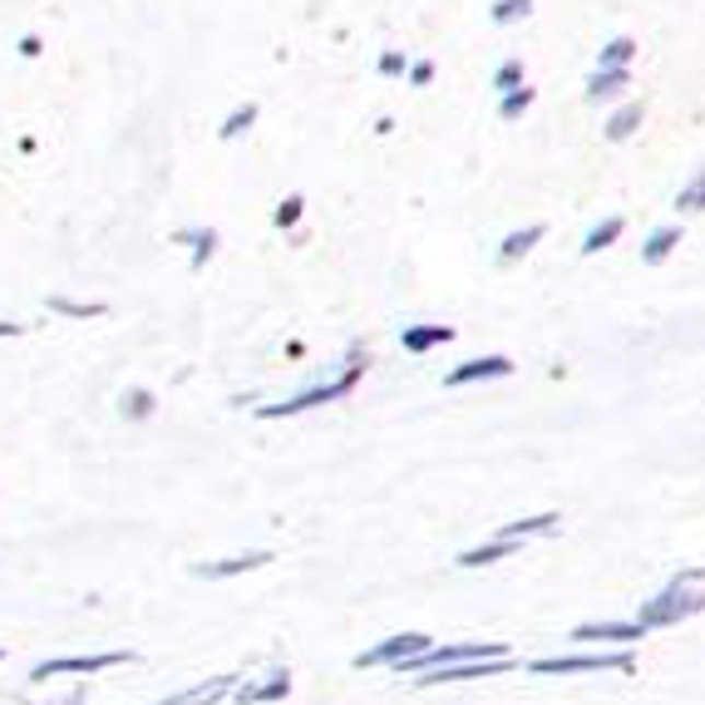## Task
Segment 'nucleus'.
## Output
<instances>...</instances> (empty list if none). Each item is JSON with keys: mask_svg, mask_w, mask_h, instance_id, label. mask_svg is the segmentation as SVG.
I'll return each instance as SVG.
<instances>
[{"mask_svg": "<svg viewBox=\"0 0 705 705\" xmlns=\"http://www.w3.org/2000/svg\"><path fill=\"white\" fill-rule=\"evenodd\" d=\"M543 238H547V228H543V222H528V228L508 232V238L498 242V262H504V267H513V262H523L528 252H533Z\"/></svg>", "mask_w": 705, "mask_h": 705, "instance_id": "14", "label": "nucleus"}, {"mask_svg": "<svg viewBox=\"0 0 705 705\" xmlns=\"http://www.w3.org/2000/svg\"><path fill=\"white\" fill-rule=\"evenodd\" d=\"M50 311H60V316H74V321H94L104 316V301H70V297H50Z\"/></svg>", "mask_w": 705, "mask_h": 705, "instance_id": "24", "label": "nucleus"}, {"mask_svg": "<svg viewBox=\"0 0 705 705\" xmlns=\"http://www.w3.org/2000/svg\"><path fill=\"white\" fill-rule=\"evenodd\" d=\"M626 90H632V70H592L587 74L582 100L587 104H612V100H622Z\"/></svg>", "mask_w": 705, "mask_h": 705, "instance_id": "12", "label": "nucleus"}, {"mask_svg": "<svg viewBox=\"0 0 705 705\" xmlns=\"http://www.w3.org/2000/svg\"><path fill=\"white\" fill-rule=\"evenodd\" d=\"M153 390H143V385H134V390H124V419H149L153 415Z\"/></svg>", "mask_w": 705, "mask_h": 705, "instance_id": "25", "label": "nucleus"}, {"mask_svg": "<svg viewBox=\"0 0 705 705\" xmlns=\"http://www.w3.org/2000/svg\"><path fill=\"white\" fill-rule=\"evenodd\" d=\"M0 656H5V651H0Z\"/></svg>", "mask_w": 705, "mask_h": 705, "instance_id": "33", "label": "nucleus"}, {"mask_svg": "<svg viewBox=\"0 0 705 705\" xmlns=\"http://www.w3.org/2000/svg\"><path fill=\"white\" fill-rule=\"evenodd\" d=\"M366 366H370V350L360 346H350L346 350V366L336 370L331 380H316V385H307L301 395H291V400H281V405H262L257 409V419H287V415H307V409H316V405H336V400H346L350 390L366 380Z\"/></svg>", "mask_w": 705, "mask_h": 705, "instance_id": "2", "label": "nucleus"}, {"mask_svg": "<svg viewBox=\"0 0 705 705\" xmlns=\"http://www.w3.org/2000/svg\"><path fill=\"white\" fill-rule=\"evenodd\" d=\"M533 100H538V90H528V84H518V90H508L504 100H498V119H504V124H518L528 109H533Z\"/></svg>", "mask_w": 705, "mask_h": 705, "instance_id": "21", "label": "nucleus"}, {"mask_svg": "<svg viewBox=\"0 0 705 705\" xmlns=\"http://www.w3.org/2000/svg\"><path fill=\"white\" fill-rule=\"evenodd\" d=\"M701 208H705V169H695L675 193V212H701Z\"/></svg>", "mask_w": 705, "mask_h": 705, "instance_id": "22", "label": "nucleus"}, {"mask_svg": "<svg viewBox=\"0 0 705 705\" xmlns=\"http://www.w3.org/2000/svg\"><path fill=\"white\" fill-rule=\"evenodd\" d=\"M518 656H478V661H454V666H435V671L409 675V685H454V681H494L504 671H518Z\"/></svg>", "mask_w": 705, "mask_h": 705, "instance_id": "4", "label": "nucleus"}, {"mask_svg": "<svg viewBox=\"0 0 705 705\" xmlns=\"http://www.w3.org/2000/svg\"><path fill=\"white\" fill-rule=\"evenodd\" d=\"M252 124H257V104H238V109L228 114V119H222V129H218V139H242V134L252 129Z\"/></svg>", "mask_w": 705, "mask_h": 705, "instance_id": "23", "label": "nucleus"}, {"mask_svg": "<svg viewBox=\"0 0 705 705\" xmlns=\"http://www.w3.org/2000/svg\"><path fill=\"white\" fill-rule=\"evenodd\" d=\"M513 375V360L508 356H478V360H464L444 375L449 390H464V385H478V380H508Z\"/></svg>", "mask_w": 705, "mask_h": 705, "instance_id": "8", "label": "nucleus"}, {"mask_svg": "<svg viewBox=\"0 0 705 705\" xmlns=\"http://www.w3.org/2000/svg\"><path fill=\"white\" fill-rule=\"evenodd\" d=\"M528 11H533V0H494V25H518L528 21Z\"/></svg>", "mask_w": 705, "mask_h": 705, "instance_id": "26", "label": "nucleus"}, {"mask_svg": "<svg viewBox=\"0 0 705 705\" xmlns=\"http://www.w3.org/2000/svg\"><path fill=\"white\" fill-rule=\"evenodd\" d=\"M173 242L193 247V271H203L212 262V252H218V228H178L173 232Z\"/></svg>", "mask_w": 705, "mask_h": 705, "instance_id": "16", "label": "nucleus"}, {"mask_svg": "<svg viewBox=\"0 0 705 705\" xmlns=\"http://www.w3.org/2000/svg\"><path fill=\"white\" fill-rule=\"evenodd\" d=\"M134 661V651H90V656H55V661H41L31 671V681H55V675H94V671H109V666Z\"/></svg>", "mask_w": 705, "mask_h": 705, "instance_id": "6", "label": "nucleus"}, {"mask_svg": "<svg viewBox=\"0 0 705 705\" xmlns=\"http://www.w3.org/2000/svg\"><path fill=\"white\" fill-rule=\"evenodd\" d=\"M642 626H636V622H582V626H573V636H567V642H626V646H632V642H642Z\"/></svg>", "mask_w": 705, "mask_h": 705, "instance_id": "11", "label": "nucleus"}, {"mask_svg": "<svg viewBox=\"0 0 705 705\" xmlns=\"http://www.w3.org/2000/svg\"><path fill=\"white\" fill-rule=\"evenodd\" d=\"M301 208H307V198H301V193H291V198H281V203H277V212H271V222H277L281 232H287V228H297V222H301Z\"/></svg>", "mask_w": 705, "mask_h": 705, "instance_id": "28", "label": "nucleus"}, {"mask_svg": "<svg viewBox=\"0 0 705 705\" xmlns=\"http://www.w3.org/2000/svg\"><path fill=\"white\" fill-rule=\"evenodd\" d=\"M287 695H291V671H287V666H277L271 675H262L257 685H252V681L232 685V701H238V705H271V701H287Z\"/></svg>", "mask_w": 705, "mask_h": 705, "instance_id": "9", "label": "nucleus"}, {"mask_svg": "<svg viewBox=\"0 0 705 705\" xmlns=\"http://www.w3.org/2000/svg\"><path fill=\"white\" fill-rule=\"evenodd\" d=\"M528 671L533 675H602V671L632 675L636 656L632 651H567V656H538V661H528Z\"/></svg>", "mask_w": 705, "mask_h": 705, "instance_id": "3", "label": "nucleus"}, {"mask_svg": "<svg viewBox=\"0 0 705 705\" xmlns=\"http://www.w3.org/2000/svg\"><path fill=\"white\" fill-rule=\"evenodd\" d=\"M435 642V636L425 632H400V636H385V642H375L370 651L356 656V671H375V666H385V671H400V666L409 661V656H419L425 646Z\"/></svg>", "mask_w": 705, "mask_h": 705, "instance_id": "5", "label": "nucleus"}, {"mask_svg": "<svg viewBox=\"0 0 705 705\" xmlns=\"http://www.w3.org/2000/svg\"><path fill=\"white\" fill-rule=\"evenodd\" d=\"M518 84H523V60H518V55H508V60L494 70V90L508 94V90H518Z\"/></svg>", "mask_w": 705, "mask_h": 705, "instance_id": "27", "label": "nucleus"}, {"mask_svg": "<svg viewBox=\"0 0 705 705\" xmlns=\"http://www.w3.org/2000/svg\"><path fill=\"white\" fill-rule=\"evenodd\" d=\"M15 50H21L25 60H41V50H45V45H41V35H25V41L15 45Z\"/></svg>", "mask_w": 705, "mask_h": 705, "instance_id": "31", "label": "nucleus"}, {"mask_svg": "<svg viewBox=\"0 0 705 705\" xmlns=\"http://www.w3.org/2000/svg\"><path fill=\"white\" fill-rule=\"evenodd\" d=\"M642 119H646V104H636V100H632V104H622V109H616L612 119H606V129H602V134H606L612 143H626L636 129H642Z\"/></svg>", "mask_w": 705, "mask_h": 705, "instance_id": "19", "label": "nucleus"}, {"mask_svg": "<svg viewBox=\"0 0 705 705\" xmlns=\"http://www.w3.org/2000/svg\"><path fill=\"white\" fill-rule=\"evenodd\" d=\"M513 553H523V543H518V538H498L494 533L488 543L459 553V567H488V563H504V557H513Z\"/></svg>", "mask_w": 705, "mask_h": 705, "instance_id": "15", "label": "nucleus"}, {"mask_svg": "<svg viewBox=\"0 0 705 705\" xmlns=\"http://www.w3.org/2000/svg\"><path fill=\"white\" fill-rule=\"evenodd\" d=\"M21 331L25 326H15V321H0V340H5V336H21Z\"/></svg>", "mask_w": 705, "mask_h": 705, "instance_id": "32", "label": "nucleus"}, {"mask_svg": "<svg viewBox=\"0 0 705 705\" xmlns=\"http://www.w3.org/2000/svg\"><path fill=\"white\" fill-rule=\"evenodd\" d=\"M636 50H642V45H636L632 35H612V41L597 50V70H632Z\"/></svg>", "mask_w": 705, "mask_h": 705, "instance_id": "18", "label": "nucleus"}, {"mask_svg": "<svg viewBox=\"0 0 705 705\" xmlns=\"http://www.w3.org/2000/svg\"><path fill=\"white\" fill-rule=\"evenodd\" d=\"M701 612H705V567H681L661 592L636 606L632 622L642 626V632H661V626H681Z\"/></svg>", "mask_w": 705, "mask_h": 705, "instance_id": "1", "label": "nucleus"}, {"mask_svg": "<svg viewBox=\"0 0 705 705\" xmlns=\"http://www.w3.org/2000/svg\"><path fill=\"white\" fill-rule=\"evenodd\" d=\"M409 84H415V90H429V84H435V60H415V65H409Z\"/></svg>", "mask_w": 705, "mask_h": 705, "instance_id": "29", "label": "nucleus"}, {"mask_svg": "<svg viewBox=\"0 0 705 705\" xmlns=\"http://www.w3.org/2000/svg\"><path fill=\"white\" fill-rule=\"evenodd\" d=\"M267 563H271L267 547H252V553H232V557H218V563H193L188 573L193 577H208V582H222V577L257 573V567H267Z\"/></svg>", "mask_w": 705, "mask_h": 705, "instance_id": "7", "label": "nucleus"}, {"mask_svg": "<svg viewBox=\"0 0 705 705\" xmlns=\"http://www.w3.org/2000/svg\"><path fill=\"white\" fill-rule=\"evenodd\" d=\"M622 232H626V222H622V218H606V222H597V228L582 238V257H597V252H606L616 238H622Z\"/></svg>", "mask_w": 705, "mask_h": 705, "instance_id": "20", "label": "nucleus"}, {"mask_svg": "<svg viewBox=\"0 0 705 705\" xmlns=\"http://www.w3.org/2000/svg\"><path fill=\"white\" fill-rule=\"evenodd\" d=\"M232 685H238V675H212V681H198V685H188V691H173L153 705H222L232 695Z\"/></svg>", "mask_w": 705, "mask_h": 705, "instance_id": "10", "label": "nucleus"}, {"mask_svg": "<svg viewBox=\"0 0 705 705\" xmlns=\"http://www.w3.org/2000/svg\"><path fill=\"white\" fill-rule=\"evenodd\" d=\"M681 247V222H661V228H651L646 232V242H642V262L646 267H661L671 252Z\"/></svg>", "mask_w": 705, "mask_h": 705, "instance_id": "13", "label": "nucleus"}, {"mask_svg": "<svg viewBox=\"0 0 705 705\" xmlns=\"http://www.w3.org/2000/svg\"><path fill=\"white\" fill-rule=\"evenodd\" d=\"M449 340H454V326H405L400 331V346H405L409 356H425V350L449 346Z\"/></svg>", "mask_w": 705, "mask_h": 705, "instance_id": "17", "label": "nucleus"}, {"mask_svg": "<svg viewBox=\"0 0 705 705\" xmlns=\"http://www.w3.org/2000/svg\"><path fill=\"white\" fill-rule=\"evenodd\" d=\"M380 74H385V80L405 74V55H400V50H385V55H380Z\"/></svg>", "mask_w": 705, "mask_h": 705, "instance_id": "30", "label": "nucleus"}]
</instances>
